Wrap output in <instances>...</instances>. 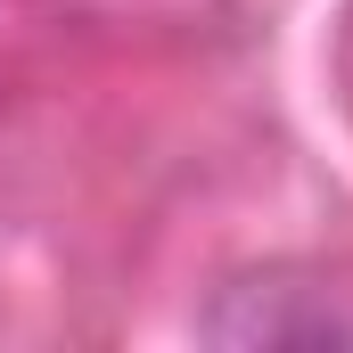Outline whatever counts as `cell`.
I'll use <instances>...</instances> for the list:
<instances>
[{"mask_svg": "<svg viewBox=\"0 0 353 353\" xmlns=\"http://www.w3.org/2000/svg\"><path fill=\"white\" fill-rule=\"evenodd\" d=\"M197 337L222 353H353V288L321 271H247L214 288Z\"/></svg>", "mask_w": 353, "mask_h": 353, "instance_id": "6da1fadb", "label": "cell"}]
</instances>
